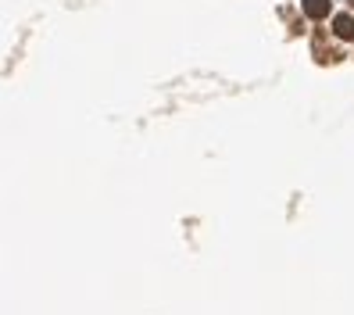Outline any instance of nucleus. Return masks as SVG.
<instances>
[{
    "label": "nucleus",
    "mask_w": 354,
    "mask_h": 315,
    "mask_svg": "<svg viewBox=\"0 0 354 315\" xmlns=\"http://www.w3.org/2000/svg\"><path fill=\"white\" fill-rule=\"evenodd\" d=\"M333 33L340 39H354V15H337L333 18Z\"/></svg>",
    "instance_id": "obj_2"
},
{
    "label": "nucleus",
    "mask_w": 354,
    "mask_h": 315,
    "mask_svg": "<svg viewBox=\"0 0 354 315\" xmlns=\"http://www.w3.org/2000/svg\"><path fill=\"white\" fill-rule=\"evenodd\" d=\"M304 15L311 18V22H322V18H329V0H301Z\"/></svg>",
    "instance_id": "obj_1"
}]
</instances>
